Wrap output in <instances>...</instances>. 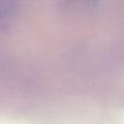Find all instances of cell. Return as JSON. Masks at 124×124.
<instances>
[]
</instances>
